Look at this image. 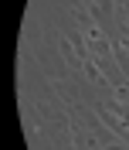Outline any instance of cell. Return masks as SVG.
<instances>
[{
	"mask_svg": "<svg viewBox=\"0 0 129 150\" xmlns=\"http://www.w3.org/2000/svg\"><path fill=\"white\" fill-rule=\"evenodd\" d=\"M102 120L109 123L116 133H129V109H122V106H119V112L105 106V109H102Z\"/></svg>",
	"mask_w": 129,
	"mask_h": 150,
	"instance_id": "obj_1",
	"label": "cell"
},
{
	"mask_svg": "<svg viewBox=\"0 0 129 150\" xmlns=\"http://www.w3.org/2000/svg\"><path fill=\"white\" fill-rule=\"evenodd\" d=\"M82 68H85V75H88V79H92L95 85H105V75H102V68L95 65L92 58H85V62H82Z\"/></svg>",
	"mask_w": 129,
	"mask_h": 150,
	"instance_id": "obj_2",
	"label": "cell"
},
{
	"mask_svg": "<svg viewBox=\"0 0 129 150\" xmlns=\"http://www.w3.org/2000/svg\"><path fill=\"white\" fill-rule=\"evenodd\" d=\"M88 51H92L95 58H102V55H109V45H105V41H92V45H88Z\"/></svg>",
	"mask_w": 129,
	"mask_h": 150,
	"instance_id": "obj_3",
	"label": "cell"
},
{
	"mask_svg": "<svg viewBox=\"0 0 129 150\" xmlns=\"http://www.w3.org/2000/svg\"><path fill=\"white\" fill-rule=\"evenodd\" d=\"M112 96L119 99V106H122V103H129V85H116V89H112Z\"/></svg>",
	"mask_w": 129,
	"mask_h": 150,
	"instance_id": "obj_4",
	"label": "cell"
},
{
	"mask_svg": "<svg viewBox=\"0 0 129 150\" xmlns=\"http://www.w3.org/2000/svg\"><path fill=\"white\" fill-rule=\"evenodd\" d=\"M105 150H126V147H122V143H109Z\"/></svg>",
	"mask_w": 129,
	"mask_h": 150,
	"instance_id": "obj_5",
	"label": "cell"
},
{
	"mask_svg": "<svg viewBox=\"0 0 129 150\" xmlns=\"http://www.w3.org/2000/svg\"><path fill=\"white\" fill-rule=\"evenodd\" d=\"M122 14H126V17H129V0H126V4H122Z\"/></svg>",
	"mask_w": 129,
	"mask_h": 150,
	"instance_id": "obj_6",
	"label": "cell"
}]
</instances>
